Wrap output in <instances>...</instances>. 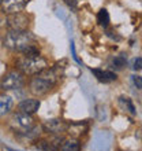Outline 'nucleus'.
<instances>
[{"label": "nucleus", "instance_id": "nucleus-1", "mask_svg": "<svg viewBox=\"0 0 142 151\" xmlns=\"http://www.w3.org/2000/svg\"><path fill=\"white\" fill-rule=\"evenodd\" d=\"M64 74V66L60 63H56L53 66H49L45 70H43L38 74L33 76V78L29 83V89L34 96H44L49 91L58 85L60 78Z\"/></svg>", "mask_w": 142, "mask_h": 151}, {"label": "nucleus", "instance_id": "nucleus-2", "mask_svg": "<svg viewBox=\"0 0 142 151\" xmlns=\"http://www.w3.org/2000/svg\"><path fill=\"white\" fill-rule=\"evenodd\" d=\"M3 45L10 51L22 54L28 48L37 45V39L30 30H8L4 36Z\"/></svg>", "mask_w": 142, "mask_h": 151}, {"label": "nucleus", "instance_id": "nucleus-3", "mask_svg": "<svg viewBox=\"0 0 142 151\" xmlns=\"http://www.w3.org/2000/svg\"><path fill=\"white\" fill-rule=\"evenodd\" d=\"M16 69L25 76H36L49 68L48 60L43 55H34V56H25L21 55L15 62Z\"/></svg>", "mask_w": 142, "mask_h": 151}, {"label": "nucleus", "instance_id": "nucleus-4", "mask_svg": "<svg viewBox=\"0 0 142 151\" xmlns=\"http://www.w3.org/2000/svg\"><path fill=\"white\" fill-rule=\"evenodd\" d=\"M26 83V76L21 73L18 69L10 70L8 73L3 76V78L0 80V89L4 92L8 91H18L25 85Z\"/></svg>", "mask_w": 142, "mask_h": 151}, {"label": "nucleus", "instance_id": "nucleus-5", "mask_svg": "<svg viewBox=\"0 0 142 151\" xmlns=\"http://www.w3.org/2000/svg\"><path fill=\"white\" fill-rule=\"evenodd\" d=\"M10 124H11V128L14 129V132L21 133V135H25L32 128H34V119H33L32 115L26 114V113H22L19 110L16 113H14Z\"/></svg>", "mask_w": 142, "mask_h": 151}, {"label": "nucleus", "instance_id": "nucleus-6", "mask_svg": "<svg viewBox=\"0 0 142 151\" xmlns=\"http://www.w3.org/2000/svg\"><path fill=\"white\" fill-rule=\"evenodd\" d=\"M29 24V17L23 12L10 14L6 18V26L8 30H28Z\"/></svg>", "mask_w": 142, "mask_h": 151}, {"label": "nucleus", "instance_id": "nucleus-7", "mask_svg": "<svg viewBox=\"0 0 142 151\" xmlns=\"http://www.w3.org/2000/svg\"><path fill=\"white\" fill-rule=\"evenodd\" d=\"M41 128H43L44 132L49 133L51 136H55V135H62L63 132H67L68 124L60 118H52L45 121L41 125Z\"/></svg>", "mask_w": 142, "mask_h": 151}, {"label": "nucleus", "instance_id": "nucleus-8", "mask_svg": "<svg viewBox=\"0 0 142 151\" xmlns=\"http://www.w3.org/2000/svg\"><path fill=\"white\" fill-rule=\"evenodd\" d=\"M29 3H30V0H3L0 7L6 15H10V14L22 12Z\"/></svg>", "mask_w": 142, "mask_h": 151}, {"label": "nucleus", "instance_id": "nucleus-9", "mask_svg": "<svg viewBox=\"0 0 142 151\" xmlns=\"http://www.w3.org/2000/svg\"><path fill=\"white\" fill-rule=\"evenodd\" d=\"M40 106H41V102L40 99H36V98H28V99H23L22 102H19L18 104V110L22 113H26V114H36L38 111Z\"/></svg>", "mask_w": 142, "mask_h": 151}, {"label": "nucleus", "instance_id": "nucleus-10", "mask_svg": "<svg viewBox=\"0 0 142 151\" xmlns=\"http://www.w3.org/2000/svg\"><path fill=\"white\" fill-rule=\"evenodd\" d=\"M90 72H92V74L96 78H97V81H100V83L108 84V83H112V81H116V80H118V76H116V73L112 72V70L92 69Z\"/></svg>", "mask_w": 142, "mask_h": 151}, {"label": "nucleus", "instance_id": "nucleus-11", "mask_svg": "<svg viewBox=\"0 0 142 151\" xmlns=\"http://www.w3.org/2000/svg\"><path fill=\"white\" fill-rule=\"evenodd\" d=\"M67 132L71 137H77L79 139L82 135H85L87 132V124L86 122H72L68 124Z\"/></svg>", "mask_w": 142, "mask_h": 151}, {"label": "nucleus", "instance_id": "nucleus-12", "mask_svg": "<svg viewBox=\"0 0 142 151\" xmlns=\"http://www.w3.org/2000/svg\"><path fill=\"white\" fill-rule=\"evenodd\" d=\"M60 151H81V140L77 137H68L62 142Z\"/></svg>", "mask_w": 142, "mask_h": 151}, {"label": "nucleus", "instance_id": "nucleus-13", "mask_svg": "<svg viewBox=\"0 0 142 151\" xmlns=\"http://www.w3.org/2000/svg\"><path fill=\"white\" fill-rule=\"evenodd\" d=\"M14 106V102L8 95L0 96V113L1 114H7Z\"/></svg>", "mask_w": 142, "mask_h": 151}, {"label": "nucleus", "instance_id": "nucleus-14", "mask_svg": "<svg viewBox=\"0 0 142 151\" xmlns=\"http://www.w3.org/2000/svg\"><path fill=\"white\" fill-rule=\"evenodd\" d=\"M119 104H120L124 110H127L131 115L137 114V111H135V106H134V103H133V100H131L130 98H127V96H120V98H119Z\"/></svg>", "mask_w": 142, "mask_h": 151}, {"label": "nucleus", "instance_id": "nucleus-15", "mask_svg": "<svg viewBox=\"0 0 142 151\" xmlns=\"http://www.w3.org/2000/svg\"><path fill=\"white\" fill-rule=\"evenodd\" d=\"M109 12L107 8H101L99 12H97V22H99L100 26H103V28H107L108 25H109Z\"/></svg>", "mask_w": 142, "mask_h": 151}, {"label": "nucleus", "instance_id": "nucleus-16", "mask_svg": "<svg viewBox=\"0 0 142 151\" xmlns=\"http://www.w3.org/2000/svg\"><path fill=\"white\" fill-rule=\"evenodd\" d=\"M112 65H114V68H116V69H123L127 65V56L124 55V54L116 55L114 59H112Z\"/></svg>", "mask_w": 142, "mask_h": 151}, {"label": "nucleus", "instance_id": "nucleus-17", "mask_svg": "<svg viewBox=\"0 0 142 151\" xmlns=\"http://www.w3.org/2000/svg\"><path fill=\"white\" fill-rule=\"evenodd\" d=\"M133 84L137 89H142V77L141 76H133Z\"/></svg>", "mask_w": 142, "mask_h": 151}, {"label": "nucleus", "instance_id": "nucleus-18", "mask_svg": "<svg viewBox=\"0 0 142 151\" xmlns=\"http://www.w3.org/2000/svg\"><path fill=\"white\" fill-rule=\"evenodd\" d=\"M63 1H64V4H66L68 8L72 10V11L77 10V7H78V0H63Z\"/></svg>", "mask_w": 142, "mask_h": 151}, {"label": "nucleus", "instance_id": "nucleus-19", "mask_svg": "<svg viewBox=\"0 0 142 151\" xmlns=\"http://www.w3.org/2000/svg\"><path fill=\"white\" fill-rule=\"evenodd\" d=\"M133 69L134 70H142V58L139 56V58H135L134 59V63H133Z\"/></svg>", "mask_w": 142, "mask_h": 151}, {"label": "nucleus", "instance_id": "nucleus-20", "mask_svg": "<svg viewBox=\"0 0 142 151\" xmlns=\"http://www.w3.org/2000/svg\"><path fill=\"white\" fill-rule=\"evenodd\" d=\"M7 150L8 151H16V150H12V148H10V147H7Z\"/></svg>", "mask_w": 142, "mask_h": 151}, {"label": "nucleus", "instance_id": "nucleus-21", "mask_svg": "<svg viewBox=\"0 0 142 151\" xmlns=\"http://www.w3.org/2000/svg\"><path fill=\"white\" fill-rule=\"evenodd\" d=\"M1 1H3V0H0V6H1Z\"/></svg>", "mask_w": 142, "mask_h": 151}]
</instances>
